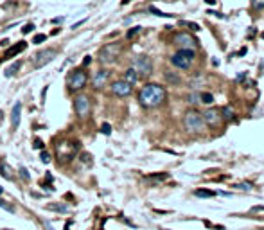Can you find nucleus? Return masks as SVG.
<instances>
[{
	"mask_svg": "<svg viewBox=\"0 0 264 230\" xmlns=\"http://www.w3.org/2000/svg\"><path fill=\"white\" fill-rule=\"evenodd\" d=\"M110 70H106V68H101V70H97V72L94 74V79H92V86H94L95 90H101L105 88L106 84H108V81H110Z\"/></svg>",
	"mask_w": 264,
	"mask_h": 230,
	"instance_id": "ddd939ff",
	"label": "nucleus"
},
{
	"mask_svg": "<svg viewBox=\"0 0 264 230\" xmlns=\"http://www.w3.org/2000/svg\"><path fill=\"white\" fill-rule=\"evenodd\" d=\"M252 9H253V11H263V9H264V0H252Z\"/></svg>",
	"mask_w": 264,
	"mask_h": 230,
	"instance_id": "393cba45",
	"label": "nucleus"
},
{
	"mask_svg": "<svg viewBox=\"0 0 264 230\" xmlns=\"http://www.w3.org/2000/svg\"><path fill=\"white\" fill-rule=\"evenodd\" d=\"M74 110H76V115L79 119H87L90 115V110H92V103H90V97L85 96V94H79V96L74 99Z\"/></svg>",
	"mask_w": 264,
	"mask_h": 230,
	"instance_id": "1a4fd4ad",
	"label": "nucleus"
},
{
	"mask_svg": "<svg viewBox=\"0 0 264 230\" xmlns=\"http://www.w3.org/2000/svg\"><path fill=\"white\" fill-rule=\"evenodd\" d=\"M87 81H88L87 72H85L83 68H77V70H74V72L70 74V78H68V86H70V90L79 92V90L85 88Z\"/></svg>",
	"mask_w": 264,
	"mask_h": 230,
	"instance_id": "9d476101",
	"label": "nucleus"
},
{
	"mask_svg": "<svg viewBox=\"0 0 264 230\" xmlns=\"http://www.w3.org/2000/svg\"><path fill=\"white\" fill-rule=\"evenodd\" d=\"M47 40V34H36L33 38V43H42V42H45Z\"/></svg>",
	"mask_w": 264,
	"mask_h": 230,
	"instance_id": "c85d7f7f",
	"label": "nucleus"
},
{
	"mask_svg": "<svg viewBox=\"0 0 264 230\" xmlns=\"http://www.w3.org/2000/svg\"><path fill=\"white\" fill-rule=\"evenodd\" d=\"M167 99V90L158 83H148L144 84L140 92H138V103H140V106L148 108H158L162 106Z\"/></svg>",
	"mask_w": 264,
	"mask_h": 230,
	"instance_id": "f257e3e1",
	"label": "nucleus"
},
{
	"mask_svg": "<svg viewBox=\"0 0 264 230\" xmlns=\"http://www.w3.org/2000/svg\"><path fill=\"white\" fill-rule=\"evenodd\" d=\"M101 133H105V135H110L111 133V126L108 123H103L101 124Z\"/></svg>",
	"mask_w": 264,
	"mask_h": 230,
	"instance_id": "cd10ccee",
	"label": "nucleus"
},
{
	"mask_svg": "<svg viewBox=\"0 0 264 230\" xmlns=\"http://www.w3.org/2000/svg\"><path fill=\"white\" fill-rule=\"evenodd\" d=\"M194 58H196V52L194 51H187V49H180L176 51L173 56H171V65L180 70H189L191 65H193Z\"/></svg>",
	"mask_w": 264,
	"mask_h": 230,
	"instance_id": "20e7f679",
	"label": "nucleus"
},
{
	"mask_svg": "<svg viewBox=\"0 0 264 230\" xmlns=\"http://www.w3.org/2000/svg\"><path fill=\"white\" fill-rule=\"evenodd\" d=\"M4 230H9V229H4Z\"/></svg>",
	"mask_w": 264,
	"mask_h": 230,
	"instance_id": "58836bf2",
	"label": "nucleus"
},
{
	"mask_svg": "<svg viewBox=\"0 0 264 230\" xmlns=\"http://www.w3.org/2000/svg\"><path fill=\"white\" fill-rule=\"evenodd\" d=\"M122 79H124L126 83H130V84H132V86H133V84H137V83H138V79H140V78H138V74L135 72V70H133L132 67H130V68H128V70H126V72H124V78H122Z\"/></svg>",
	"mask_w": 264,
	"mask_h": 230,
	"instance_id": "f3484780",
	"label": "nucleus"
},
{
	"mask_svg": "<svg viewBox=\"0 0 264 230\" xmlns=\"http://www.w3.org/2000/svg\"><path fill=\"white\" fill-rule=\"evenodd\" d=\"M0 207H2V209H6V210H9V212H15V209H13L11 205H7L6 202H2V200H0Z\"/></svg>",
	"mask_w": 264,
	"mask_h": 230,
	"instance_id": "2f4dec72",
	"label": "nucleus"
},
{
	"mask_svg": "<svg viewBox=\"0 0 264 230\" xmlns=\"http://www.w3.org/2000/svg\"><path fill=\"white\" fill-rule=\"evenodd\" d=\"M20 65H22V62L13 63L11 67H9V68H7V70H6V76H7V78H11V76H15V74L18 72V68H20Z\"/></svg>",
	"mask_w": 264,
	"mask_h": 230,
	"instance_id": "412c9836",
	"label": "nucleus"
},
{
	"mask_svg": "<svg viewBox=\"0 0 264 230\" xmlns=\"http://www.w3.org/2000/svg\"><path fill=\"white\" fill-rule=\"evenodd\" d=\"M77 151H79V142L77 141H63L58 144V147H56L58 158H61L63 162L72 160V158L76 157Z\"/></svg>",
	"mask_w": 264,
	"mask_h": 230,
	"instance_id": "39448f33",
	"label": "nucleus"
},
{
	"mask_svg": "<svg viewBox=\"0 0 264 230\" xmlns=\"http://www.w3.org/2000/svg\"><path fill=\"white\" fill-rule=\"evenodd\" d=\"M25 47H27V43H25V42H20L18 45H13L11 49H7V51L4 52V58H2V62H4V60H11L13 56L20 54L22 51H25Z\"/></svg>",
	"mask_w": 264,
	"mask_h": 230,
	"instance_id": "4468645a",
	"label": "nucleus"
},
{
	"mask_svg": "<svg viewBox=\"0 0 264 230\" xmlns=\"http://www.w3.org/2000/svg\"><path fill=\"white\" fill-rule=\"evenodd\" d=\"M165 79H167L169 83H175V84H178L180 81H182V79L178 78L176 74H173V72H165Z\"/></svg>",
	"mask_w": 264,
	"mask_h": 230,
	"instance_id": "b1692460",
	"label": "nucleus"
},
{
	"mask_svg": "<svg viewBox=\"0 0 264 230\" xmlns=\"http://www.w3.org/2000/svg\"><path fill=\"white\" fill-rule=\"evenodd\" d=\"M205 2H207V4H216L218 0H205Z\"/></svg>",
	"mask_w": 264,
	"mask_h": 230,
	"instance_id": "e433bc0d",
	"label": "nucleus"
},
{
	"mask_svg": "<svg viewBox=\"0 0 264 230\" xmlns=\"http://www.w3.org/2000/svg\"><path fill=\"white\" fill-rule=\"evenodd\" d=\"M221 115H223V121L225 123H228V121H234V110H232L230 106H225V108H221Z\"/></svg>",
	"mask_w": 264,
	"mask_h": 230,
	"instance_id": "a211bd4d",
	"label": "nucleus"
},
{
	"mask_svg": "<svg viewBox=\"0 0 264 230\" xmlns=\"http://www.w3.org/2000/svg\"><path fill=\"white\" fill-rule=\"evenodd\" d=\"M180 25H183V27H189V29H191V31H198V29H199L198 23H194V22H185V20H183V22H180Z\"/></svg>",
	"mask_w": 264,
	"mask_h": 230,
	"instance_id": "bb28decb",
	"label": "nucleus"
},
{
	"mask_svg": "<svg viewBox=\"0 0 264 230\" xmlns=\"http://www.w3.org/2000/svg\"><path fill=\"white\" fill-rule=\"evenodd\" d=\"M175 43L180 47V49H187V51H194L198 49V42L194 40L193 34L189 33H178L175 36Z\"/></svg>",
	"mask_w": 264,
	"mask_h": 230,
	"instance_id": "9b49d317",
	"label": "nucleus"
},
{
	"mask_svg": "<svg viewBox=\"0 0 264 230\" xmlns=\"http://www.w3.org/2000/svg\"><path fill=\"white\" fill-rule=\"evenodd\" d=\"M183 128L187 133H193V135H199L205 131V121H203V115L196 110V108H189L185 115H183Z\"/></svg>",
	"mask_w": 264,
	"mask_h": 230,
	"instance_id": "f03ea898",
	"label": "nucleus"
},
{
	"mask_svg": "<svg viewBox=\"0 0 264 230\" xmlns=\"http://www.w3.org/2000/svg\"><path fill=\"white\" fill-rule=\"evenodd\" d=\"M20 115H22V103L17 101V105L13 106V112H11V128L17 129L20 126Z\"/></svg>",
	"mask_w": 264,
	"mask_h": 230,
	"instance_id": "2eb2a0df",
	"label": "nucleus"
},
{
	"mask_svg": "<svg viewBox=\"0 0 264 230\" xmlns=\"http://www.w3.org/2000/svg\"><path fill=\"white\" fill-rule=\"evenodd\" d=\"M33 29H34V25H33V23H27V25H25V27L22 29V33H23V34H27V33H31V31H33Z\"/></svg>",
	"mask_w": 264,
	"mask_h": 230,
	"instance_id": "473e14b6",
	"label": "nucleus"
},
{
	"mask_svg": "<svg viewBox=\"0 0 264 230\" xmlns=\"http://www.w3.org/2000/svg\"><path fill=\"white\" fill-rule=\"evenodd\" d=\"M164 230H169V229H164Z\"/></svg>",
	"mask_w": 264,
	"mask_h": 230,
	"instance_id": "ea45409f",
	"label": "nucleus"
},
{
	"mask_svg": "<svg viewBox=\"0 0 264 230\" xmlns=\"http://www.w3.org/2000/svg\"><path fill=\"white\" fill-rule=\"evenodd\" d=\"M83 63H85V65H90V63H92V58H90V56H85V62H83Z\"/></svg>",
	"mask_w": 264,
	"mask_h": 230,
	"instance_id": "c9c22d12",
	"label": "nucleus"
},
{
	"mask_svg": "<svg viewBox=\"0 0 264 230\" xmlns=\"http://www.w3.org/2000/svg\"><path fill=\"white\" fill-rule=\"evenodd\" d=\"M122 54V43L119 42H111V43L103 45L99 49V62L103 65H111L115 63Z\"/></svg>",
	"mask_w": 264,
	"mask_h": 230,
	"instance_id": "7ed1b4c3",
	"label": "nucleus"
},
{
	"mask_svg": "<svg viewBox=\"0 0 264 230\" xmlns=\"http://www.w3.org/2000/svg\"><path fill=\"white\" fill-rule=\"evenodd\" d=\"M263 38H264V33H263Z\"/></svg>",
	"mask_w": 264,
	"mask_h": 230,
	"instance_id": "4c0bfd02",
	"label": "nucleus"
},
{
	"mask_svg": "<svg viewBox=\"0 0 264 230\" xmlns=\"http://www.w3.org/2000/svg\"><path fill=\"white\" fill-rule=\"evenodd\" d=\"M18 174H20V176H22L25 182H29V180H31V174H29V171L23 167V166H20V167H18Z\"/></svg>",
	"mask_w": 264,
	"mask_h": 230,
	"instance_id": "a878e982",
	"label": "nucleus"
},
{
	"mask_svg": "<svg viewBox=\"0 0 264 230\" xmlns=\"http://www.w3.org/2000/svg\"><path fill=\"white\" fill-rule=\"evenodd\" d=\"M40 158H42V162H44V164H49V162H50V155H49L47 151H42Z\"/></svg>",
	"mask_w": 264,
	"mask_h": 230,
	"instance_id": "c756f323",
	"label": "nucleus"
},
{
	"mask_svg": "<svg viewBox=\"0 0 264 230\" xmlns=\"http://www.w3.org/2000/svg\"><path fill=\"white\" fill-rule=\"evenodd\" d=\"M137 33H140V27H133L132 31H128V38L132 40L133 36H135V34H137Z\"/></svg>",
	"mask_w": 264,
	"mask_h": 230,
	"instance_id": "7c9ffc66",
	"label": "nucleus"
},
{
	"mask_svg": "<svg viewBox=\"0 0 264 230\" xmlns=\"http://www.w3.org/2000/svg\"><path fill=\"white\" fill-rule=\"evenodd\" d=\"M132 68L138 74V78H149L153 74V62L149 56H137L132 62Z\"/></svg>",
	"mask_w": 264,
	"mask_h": 230,
	"instance_id": "423d86ee",
	"label": "nucleus"
},
{
	"mask_svg": "<svg viewBox=\"0 0 264 230\" xmlns=\"http://www.w3.org/2000/svg\"><path fill=\"white\" fill-rule=\"evenodd\" d=\"M239 189H242V191H252V186L250 184H239Z\"/></svg>",
	"mask_w": 264,
	"mask_h": 230,
	"instance_id": "72a5a7b5",
	"label": "nucleus"
},
{
	"mask_svg": "<svg viewBox=\"0 0 264 230\" xmlns=\"http://www.w3.org/2000/svg\"><path fill=\"white\" fill-rule=\"evenodd\" d=\"M47 209H49V210H60V212H66V210H68L66 205H58V203H49Z\"/></svg>",
	"mask_w": 264,
	"mask_h": 230,
	"instance_id": "5701e85b",
	"label": "nucleus"
},
{
	"mask_svg": "<svg viewBox=\"0 0 264 230\" xmlns=\"http://www.w3.org/2000/svg\"><path fill=\"white\" fill-rule=\"evenodd\" d=\"M56 58H58V51L56 49H44V51H40L34 54L33 58V68H44L45 65H49L50 62H54Z\"/></svg>",
	"mask_w": 264,
	"mask_h": 230,
	"instance_id": "0eeeda50",
	"label": "nucleus"
},
{
	"mask_svg": "<svg viewBox=\"0 0 264 230\" xmlns=\"http://www.w3.org/2000/svg\"><path fill=\"white\" fill-rule=\"evenodd\" d=\"M199 101L203 103V105H212L214 103V96L210 92H201L199 94Z\"/></svg>",
	"mask_w": 264,
	"mask_h": 230,
	"instance_id": "6ab92c4d",
	"label": "nucleus"
},
{
	"mask_svg": "<svg viewBox=\"0 0 264 230\" xmlns=\"http://www.w3.org/2000/svg\"><path fill=\"white\" fill-rule=\"evenodd\" d=\"M0 192H2V189H0Z\"/></svg>",
	"mask_w": 264,
	"mask_h": 230,
	"instance_id": "a19ab883",
	"label": "nucleus"
},
{
	"mask_svg": "<svg viewBox=\"0 0 264 230\" xmlns=\"http://www.w3.org/2000/svg\"><path fill=\"white\" fill-rule=\"evenodd\" d=\"M194 194L198 198H212L214 196V191H207V189H198V191H194Z\"/></svg>",
	"mask_w": 264,
	"mask_h": 230,
	"instance_id": "4be33fe9",
	"label": "nucleus"
},
{
	"mask_svg": "<svg viewBox=\"0 0 264 230\" xmlns=\"http://www.w3.org/2000/svg\"><path fill=\"white\" fill-rule=\"evenodd\" d=\"M203 121H205V126L207 128H220V126H223V115H221V108H207L203 113Z\"/></svg>",
	"mask_w": 264,
	"mask_h": 230,
	"instance_id": "6e6552de",
	"label": "nucleus"
},
{
	"mask_svg": "<svg viewBox=\"0 0 264 230\" xmlns=\"http://www.w3.org/2000/svg\"><path fill=\"white\" fill-rule=\"evenodd\" d=\"M169 178V174L167 173H162V174H151V176H146L148 182H162V180H167Z\"/></svg>",
	"mask_w": 264,
	"mask_h": 230,
	"instance_id": "aec40b11",
	"label": "nucleus"
},
{
	"mask_svg": "<svg viewBox=\"0 0 264 230\" xmlns=\"http://www.w3.org/2000/svg\"><path fill=\"white\" fill-rule=\"evenodd\" d=\"M0 174H2V176H4L6 180H13V178H15L11 166L7 164L6 158H0Z\"/></svg>",
	"mask_w": 264,
	"mask_h": 230,
	"instance_id": "dca6fc26",
	"label": "nucleus"
},
{
	"mask_svg": "<svg viewBox=\"0 0 264 230\" xmlns=\"http://www.w3.org/2000/svg\"><path fill=\"white\" fill-rule=\"evenodd\" d=\"M110 90L115 97H130L133 92V86L130 83H126L124 79H117V81L111 83Z\"/></svg>",
	"mask_w": 264,
	"mask_h": 230,
	"instance_id": "f8f14e48",
	"label": "nucleus"
},
{
	"mask_svg": "<svg viewBox=\"0 0 264 230\" xmlns=\"http://www.w3.org/2000/svg\"><path fill=\"white\" fill-rule=\"evenodd\" d=\"M34 147H36V149H44V142L40 141V139H36V141H34Z\"/></svg>",
	"mask_w": 264,
	"mask_h": 230,
	"instance_id": "f704fd0d",
	"label": "nucleus"
}]
</instances>
